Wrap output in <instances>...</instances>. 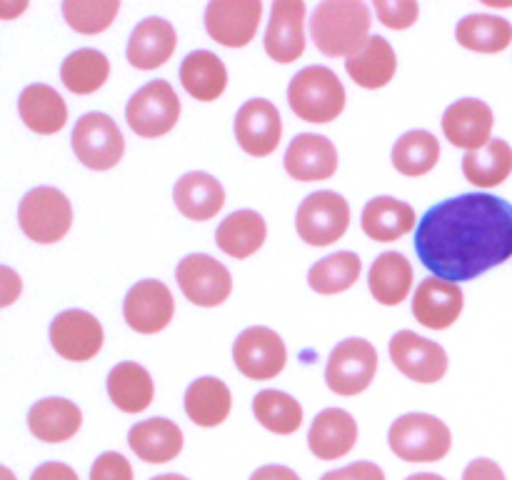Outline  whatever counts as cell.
<instances>
[{"label": "cell", "instance_id": "obj_31", "mask_svg": "<svg viewBox=\"0 0 512 480\" xmlns=\"http://www.w3.org/2000/svg\"><path fill=\"white\" fill-rule=\"evenodd\" d=\"M180 83L190 98L213 103L228 88V68L213 50H193L180 63Z\"/></svg>", "mask_w": 512, "mask_h": 480}, {"label": "cell", "instance_id": "obj_20", "mask_svg": "<svg viewBox=\"0 0 512 480\" xmlns=\"http://www.w3.org/2000/svg\"><path fill=\"white\" fill-rule=\"evenodd\" d=\"M465 308V293L458 283L443 278H425L413 293V315L428 330H448L458 323Z\"/></svg>", "mask_w": 512, "mask_h": 480}, {"label": "cell", "instance_id": "obj_37", "mask_svg": "<svg viewBox=\"0 0 512 480\" xmlns=\"http://www.w3.org/2000/svg\"><path fill=\"white\" fill-rule=\"evenodd\" d=\"M110 78L108 55L95 48H80L60 65V80L75 95H90L103 88Z\"/></svg>", "mask_w": 512, "mask_h": 480}, {"label": "cell", "instance_id": "obj_51", "mask_svg": "<svg viewBox=\"0 0 512 480\" xmlns=\"http://www.w3.org/2000/svg\"><path fill=\"white\" fill-rule=\"evenodd\" d=\"M150 480H188L185 475H178V473H165V475H155V478Z\"/></svg>", "mask_w": 512, "mask_h": 480}, {"label": "cell", "instance_id": "obj_41", "mask_svg": "<svg viewBox=\"0 0 512 480\" xmlns=\"http://www.w3.org/2000/svg\"><path fill=\"white\" fill-rule=\"evenodd\" d=\"M375 13L378 20L390 30H408L418 23L420 18V5L413 0H378L375 3Z\"/></svg>", "mask_w": 512, "mask_h": 480}, {"label": "cell", "instance_id": "obj_40", "mask_svg": "<svg viewBox=\"0 0 512 480\" xmlns=\"http://www.w3.org/2000/svg\"><path fill=\"white\" fill-rule=\"evenodd\" d=\"M118 0H68L63 3V18L75 33L98 35L113 25L118 18Z\"/></svg>", "mask_w": 512, "mask_h": 480}, {"label": "cell", "instance_id": "obj_49", "mask_svg": "<svg viewBox=\"0 0 512 480\" xmlns=\"http://www.w3.org/2000/svg\"><path fill=\"white\" fill-rule=\"evenodd\" d=\"M405 480H445L443 475H438V473H415V475H410V478H405Z\"/></svg>", "mask_w": 512, "mask_h": 480}, {"label": "cell", "instance_id": "obj_17", "mask_svg": "<svg viewBox=\"0 0 512 480\" xmlns=\"http://www.w3.org/2000/svg\"><path fill=\"white\" fill-rule=\"evenodd\" d=\"M495 115L485 100L460 98L443 113V135L450 145L463 148L465 153L485 148L493 135Z\"/></svg>", "mask_w": 512, "mask_h": 480}, {"label": "cell", "instance_id": "obj_25", "mask_svg": "<svg viewBox=\"0 0 512 480\" xmlns=\"http://www.w3.org/2000/svg\"><path fill=\"white\" fill-rule=\"evenodd\" d=\"M128 445L143 463H170L183 453L185 435L178 423L168 418H148L135 423L128 433Z\"/></svg>", "mask_w": 512, "mask_h": 480}, {"label": "cell", "instance_id": "obj_47", "mask_svg": "<svg viewBox=\"0 0 512 480\" xmlns=\"http://www.w3.org/2000/svg\"><path fill=\"white\" fill-rule=\"evenodd\" d=\"M250 480H300V475L288 465H263L250 475Z\"/></svg>", "mask_w": 512, "mask_h": 480}, {"label": "cell", "instance_id": "obj_35", "mask_svg": "<svg viewBox=\"0 0 512 480\" xmlns=\"http://www.w3.org/2000/svg\"><path fill=\"white\" fill-rule=\"evenodd\" d=\"M463 175L475 188H498L512 175V145L505 140H490L485 148L465 153Z\"/></svg>", "mask_w": 512, "mask_h": 480}, {"label": "cell", "instance_id": "obj_7", "mask_svg": "<svg viewBox=\"0 0 512 480\" xmlns=\"http://www.w3.org/2000/svg\"><path fill=\"white\" fill-rule=\"evenodd\" d=\"M378 350L365 338H348L338 343L325 365V383L335 395L353 398L365 393L378 375Z\"/></svg>", "mask_w": 512, "mask_h": 480}, {"label": "cell", "instance_id": "obj_8", "mask_svg": "<svg viewBox=\"0 0 512 480\" xmlns=\"http://www.w3.org/2000/svg\"><path fill=\"white\" fill-rule=\"evenodd\" d=\"M348 225L350 205L335 190L310 193L300 203L298 213H295V230H298L300 240L313 245V248H325V245L338 243L348 233Z\"/></svg>", "mask_w": 512, "mask_h": 480}, {"label": "cell", "instance_id": "obj_39", "mask_svg": "<svg viewBox=\"0 0 512 480\" xmlns=\"http://www.w3.org/2000/svg\"><path fill=\"white\" fill-rule=\"evenodd\" d=\"M253 415L275 435H293L303 425V405L283 390H260L253 398Z\"/></svg>", "mask_w": 512, "mask_h": 480}, {"label": "cell", "instance_id": "obj_16", "mask_svg": "<svg viewBox=\"0 0 512 480\" xmlns=\"http://www.w3.org/2000/svg\"><path fill=\"white\" fill-rule=\"evenodd\" d=\"M175 298L163 280H140L128 290L123 303V318L135 333L155 335L173 323Z\"/></svg>", "mask_w": 512, "mask_h": 480}, {"label": "cell", "instance_id": "obj_4", "mask_svg": "<svg viewBox=\"0 0 512 480\" xmlns=\"http://www.w3.org/2000/svg\"><path fill=\"white\" fill-rule=\"evenodd\" d=\"M390 450L405 463H438L453 448V433L430 413H405L390 425Z\"/></svg>", "mask_w": 512, "mask_h": 480}, {"label": "cell", "instance_id": "obj_13", "mask_svg": "<svg viewBox=\"0 0 512 480\" xmlns=\"http://www.w3.org/2000/svg\"><path fill=\"white\" fill-rule=\"evenodd\" d=\"M105 333L100 320L88 310H63L50 323V345L70 363H88L103 350Z\"/></svg>", "mask_w": 512, "mask_h": 480}, {"label": "cell", "instance_id": "obj_10", "mask_svg": "<svg viewBox=\"0 0 512 480\" xmlns=\"http://www.w3.org/2000/svg\"><path fill=\"white\" fill-rule=\"evenodd\" d=\"M185 300L198 308H218L233 293V275L208 253H190L175 268Z\"/></svg>", "mask_w": 512, "mask_h": 480}, {"label": "cell", "instance_id": "obj_12", "mask_svg": "<svg viewBox=\"0 0 512 480\" xmlns=\"http://www.w3.org/2000/svg\"><path fill=\"white\" fill-rule=\"evenodd\" d=\"M390 360L405 378L420 385L438 383L448 373V353L443 345L413 330H398L390 338Z\"/></svg>", "mask_w": 512, "mask_h": 480}, {"label": "cell", "instance_id": "obj_45", "mask_svg": "<svg viewBox=\"0 0 512 480\" xmlns=\"http://www.w3.org/2000/svg\"><path fill=\"white\" fill-rule=\"evenodd\" d=\"M463 480H508L503 468L490 458H475L473 463L465 468Z\"/></svg>", "mask_w": 512, "mask_h": 480}, {"label": "cell", "instance_id": "obj_19", "mask_svg": "<svg viewBox=\"0 0 512 480\" xmlns=\"http://www.w3.org/2000/svg\"><path fill=\"white\" fill-rule=\"evenodd\" d=\"M283 165L285 173L293 180H298V183L328 180L338 173V148L325 135L300 133L290 140Z\"/></svg>", "mask_w": 512, "mask_h": 480}, {"label": "cell", "instance_id": "obj_46", "mask_svg": "<svg viewBox=\"0 0 512 480\" xmlns=\"http://www.w3.org/2000/svg\"><path fill=\"white\" fill-rule=\"evenodd\" d=\"M30 480H80L78 473H75L70 465L65 463H43L33 470Z\"/></svg>", "mask_w": 512, "mask_h": 480}, {"label": "cell", "instance_id": "obj_28", "mask_svg": "<svg viewBox=\"0 0 512 480\" xmlns=\"http://www.w3.org/2000/svg\"><path fill=\"white\" fill-rule=\"evenodd\" d=\"M268 240V223L258 210H235L215 230V245L235 260H245L258 253Z\"/></svg>", "mask_w": 512, "mask_h": 480}, {"label": "cell", "instance_id": "obj_43", "mask_svg": "<svg viewBox=\"0 0 512 480\" xmlns=\"http://www.w3.org/2000/svg\"><path fill=\"white\" fill-rule=\"evenodd\" d=\"M320 480H385V473L378 463L358 460V463H350L345 468L330 470Z\"/></svg>", "mask_w": 512, "mask_h": 480}, {"label": "cell", "instance_id": "obj_44", "mask_svg": "<svg viewBox=\"0 0 512 480\" xmlns=\"http://www.w3.org/2000/svg\"><path fill=\"white\" fill-rule=\"evenodd\" d=\"M23 293V280L8 265H0V308H8Z\"/></svg>", "mask_w": 512, "mask_h": 480}, {"label": "cell", "instance_id": "obj_27", "mask_svg": "<svg viewBox=\"0 0 512 480\" xmlns=\"http://www.w3.org/2000/svg\"><path fill=\"white\" fill-rule=\"evenodd\" d=\"M80 425H83V410L68 398H43L28 410L30 433L43 443H65L78 435Z\"/></svg>", "mask_w": 512, "mask_h": 480}, {"label": "cell", "instance_id": "obj_23", "mask_svg": "<svg viewBox=\"0 0 512 480\" xmlns=\"http://www.w3.org/2000/svg\"><path fill=\"white\" fill-rule=\"evenodd\" d=\"M360 225H363V233L375 243H395L418 228V215L413 205L405 200L378 195L368 200L363 208Z\"/></svg>", "mask_w": 512, "mask_h": 480}, {"label": "cell", "instance_id": "obj_42", "mask_svg": "<svg viewBox=\"0 0 512 480\" xmlns=\"http://www.w3.org/2000/svg\"><path fill=\"white\" fill-rule=\"evenodd\" d=\"M90 480H133V465L115 450L98 455L90 468Z\"/></svg>", "mask_w": 512, "mask_h": 480}, {"label": "cell", "instance_id": "obj_36", "mask_svg": "<svg viewBox=\"0 0 512 480\" xmlns=\"http://www.w3.org/2000/svg\"><path fill=\"white\" fill-rule=\"evenodd\" d=\"M390 160L400 175L420 178L440 163V143L430 130H408L393 145Z\"/></svg>", "mask_w": 512, "mask_h": 480}, {"label": "cell", "instance_id": "obj_14", "mask_svg": "<svg viewBox=\"0 0 512 480\" xmlns=\"http://www.w3.org/2000/svg\"><path fill=\"white\" fill-rule=\"evenodd\" d=\"M260 18V0H213L205 8V30L225 48H245L258 35Z\"/></svg>", "mask_w": 512, "mask_h": 480}, {"label": "cell", "instance_id": "obj_34", "mask_svg": "<svg viewBox=\"0 0 512 480\" xmlns=\"http://www.w3.org/2000/svg\"><path fill=\"white\" fill-rule=\"evenodd\" d=\"M455 40L473 53H503L512 43V23L500 15L473 13L455 25Z\"/></svg>", "mask_w": 512, "mask_h": 480}, {"label": "cell", "instance_id": "obj_15", "mask_svg": "<svg viewBox=\"0 0 512 480\" xmlns=\"http://www.w3.org/2000/svg\"><path fill=\"white\" fill-rule=\"evenodd\" d=\"M235 140L253 158H268L283 140V118L265 98H250L235 115Z\"/></svg>", "mask_w": 512, "mask_h": 480}, {"label": "cell", "instance_id": "obj_38", "mask_svg": "<svg viewBox=\"0 0 512 480\" xmlns=\"http://www.w3.org/2000/svg\"><path fill=\"white\" fill-rule=\"evenodd\" d=\"M363 273V260L353 250H340L308 270V285L318 295H338L353 288Z\"/></svg>", "mask_w": 512, "mask_h": 480}, {"label": "cell", "instance_id": "obj_50", "mask_svg": "<svg viewBox=\"0 0 512 480\" xmlns=\"http://www.w3.org/2000/svg\"><path fill=\"white\" fill-rule=\"evenodd\" d=\"M485 5H490V8H512V0H488Z\"/></svg>", "mask_w": 512, "mask_h": 480}, {"label": "cell", "instance_id": "obj_1", "mask_svg": "<svg viewBox=\"0 0 512 480\" xmlns=\"http://www.w3.org/2000/svg\"><path fill=\"white\" fill-rule=\"evenodd\" d=\"M415 253L435 278L465 283L512 258V203L465 193L433 205L415 228Z\"/></svg>", "mask_w": 512, "mask_h": 480}, {"label": "cell", "instance_id": "obj_52", "mask_svg": "<svg viewBox=\"0 0 512 480\" xmlns=\"http://www.w3.org/2000/svg\"><path fill=\"white\" fill-rule=\"evenodd\" d=\"M0 480H18V478H15L13 470L5 468V465H0Z\"/></svg>", "mask_w": 512, "mask_h": 480}, {"label": "cell", "instance_id": "obj_22", "mask_svg": "<svg viewBox=\"0 0 512 480\" xmlns=\"http://www.w3.org/2000/svg\"><path fill=\"white\" fill-rule=\"evenodd\" d=\"M358 423L343 408H325L315 415L308 430L310 453L318 460L345 458L358 443Z\"/></svg>", "mask_w": 512, "mask_h": 480}, {"label": "cell", "instance_id": "obj_32", "mask_svg": "<svg viewBox=\"0 0 512 480\" xmlns=\"http://www.w3.org/2000/svg\"><path fill=\"white\" fill-rule=\"evenodd\" d=\"M110 403L123 413H143L155 398L153 375L135 360H123L108 373Z\"/></svg>", "mask_w": 512, "mask_h": 480}, {"label": "cell", "instance_id": "obj_26", "mask_svg": "<svg viewBox=\"0 0 512 480\" xmlns=\"http://www.w3.org/2000/svg\"><path fill=\"white\" fill-rule=\"evenodd\" d=\"M350 80L365 90H380L393 83L398 73V55L383 35H370L368 43L345 60Z\"/></svg>", "mask_w": 512, "mask_h": 480}, {"label": "cell", "instance_id": "obj_48", "mask_svg": "<svg viewBox=\"0 0 512 480\" xmlns=\"http://www.w3.org/2000/svg\"><path fill=\"white\" fill-rule=\"evenodd\" d=\"M25 10H28V3H25V0H18V3H0V20L18 18Z\"/></svg>", "mask_w": 512, "mask_h": 480}, {"label": "cell", "instance_id": "obj_33", "mask_svg": "<svg viewBox=\"0 0 512 480\" xmlns=\"http://www.w3.org/2000/svg\"><path fill=\"white\" fill-rule=\"evenodd\" d=\"M233 410V393L220 378L205 375L185 390V413L200 428H218Z\"/></svg>", "mask_w": 512, "mask_h": 480}, {"label": "cell", "instance_id": "obj_9", "mask_svg": "<svg viewBox=\"0 0 512 480\" xmlns=\"http://www.w3.org/2000/svg\"><path fill=\"white\" fill-rule=\"evenodd\" d=\"M70 143H73L75 158L85 168L98 170V173L115 168L125 155L123 133L108 113H85L83 118H78Z\"/></svg>", "mask_w": 512, "mask_h": 480}, {"label": "cell", "instance_id": "obj_11", "mask_svg": "<svg viewBox=\"0 0 512 480\" xmlns=\"http://www.w3.org/2000/svg\"><path fill=\"white\" fill-rule=\"evenodd\" d=\"M233 363L245 378L273 380L288 363V348L273 328L253 325L245 328L233 343Z\"/></svg>", "mask_w": 512, "mask_h": 480}, {"label": "cell", "instance_id": "obj_18", "mask_svg": "<svg viewBox=\"0 0 512 480\" xmlns=\"http://www.w3.org/2000/svg\"><path fill=\"white\" fill-rule=\"evenodd\" d=\"M305 15L308 8L300 0H280L270 8L265 30V53L280 65H290L305 53Z\"/></svg>", "mask_w": 512, "mask_h": 480}, {"label": "cell", "instance_id": "obj_21", "mask_svg": "<svg viewBox=\"0 0 512 480\" xmlns=\"http://www.w3.org/2000/svg\"><path fill=\"white\" fill-rule=\"evenodd\" d=\"M175 48H178V33H175L173 23L158 18V15H150L133 28L125 55L133 68L158 70L173 58Z\"/></svg>", "mask_w": 512, "mask_h": 480}, {"label": "cell", "instance_id": "obj_5", "mask_svg": "<svg viewBox=\"0 0 512 480\" xmlns=\"http://www.w3.org/2000/svg\"><path fill=\"white\" fill-rule=\"evenodd\" d=\"M20 230L28 235L33 243L53 245L70 233L73 225V205L68 195L58 188L40 185L25 193L18 208Z\"/></svg>", "mask_w": 512, "mask_h": 480}, {"label": "cell", "instance_id": "obj_3", "mask_svg": "<svg viewBox=\"0 0 512 480\" xmlns=\"http://www.w3.org/2000/svg\"><path fill=\"white\" fill-rule=\"evenodd\" d=\"M288 103L290 110L305 123L325 125L343 113L348 93L335 70L325 65H308L290 80Z\"/></svg>", "mask_w": 512, "mask_h": 480}, {"label": "cell", "instance_id": "obj_2", "mask_svg": "<svg viewBox=\"0 0 512 480\" xmlns=\"http://www.w3.org/2000/svg\"><path fill=\"white\" fill-rule=\"evenodd\" d=\"M373 13L358 0H328L315 8L310 18V35L315 48L328 58H345L358 53L370 38Z\"/></svg>", "mask_w": 512, "mask_h": 480}, {"label": "cell", "instance_id": "obj_30", "mask_svg": "<svg viewBox=\"0 0 512 480\" xmlns=\"http://www.w3.org/2000/svg\"><path fill=\"white\" fill-rule=\"evenodd\" d=\"M413 280L415 273L410 260L398 250H388V253H380L375 263L370 265L368 288L380 305L393 308V305L405 303V298L413 290Z\"/></svg>", "mask_w": 512, "mask_h": 480}, {"label": "cell", "instance_id": "obj_24", "mask_svg": "<svg viewBox=\"0 0 512 480\" xmlns=\"http://www.w3.org/2000/svg\"><path fill=\"white\" fill-rule=\"evenodd\" d=\"M173 203L188 220L205 223L213 220L225 205V188L215 175L193 170L178 178L173 188Z\"/></svg>", "mask_w": 512, "mask_h": 480}, {"label": "cell", "instance_id": "obj_29", "mask_svg": "<svg viewBox=\"0 0 512 480\" xmlns=\"http://www.w3.org/2000/svg\"><path fill=\"white\" fill-rule=\"evenodd\" d=\"M18 113L23 123L38 135H55L68 123V105L63 95L45 83H33L20 93Z\"/></svg>", "mask_w": 512, "mask_h": 480}, {"label": "cell", "instance_id": "obj_6", "mask_svg": "<svg viewBox=\"0 0 512 480\" xmlns=\"http://www.w3.org/2000/svg\"><path fill=\"white\" fill-rule=\"evenodd\" d=\"M183 105L168 80H150L130 95L125 120L140 138H163L178 125Z\"/></svg>", "mask_w": 512, "mask_h": 480}]
</instances>
